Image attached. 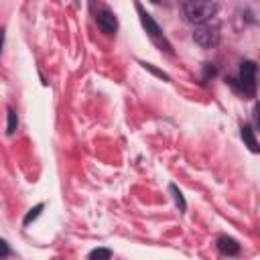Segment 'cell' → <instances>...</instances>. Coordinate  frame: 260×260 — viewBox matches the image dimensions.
I'll use <instances>...</instances> for the list:
<instances>
[{"label": "cell", "instance_id": "cell-1", "mask_svg": "<svg viewBox=\"0 0 260 260\" xmlns=\"http://www.w3.org/2000/svg\"><path fill=\"white\" fill-rule=\"evenodd\" d=\"M134 8H136V12H138V18H140V24H142V28L146 30V35H148V39L160 49V51H165V53H169V55H173V45H171V41L167 39V35L162 32V28L156 24V20L140 6V2H136L134 4Z\"/></svg>", "mask_w": 260, "mask_h": 260}, {"label": "cell", "instance_id": "cell-2", "mask_svg": "<svg viewBox=\"0 0 260 260\" xmlns=\"http://www.w3.org/2000/svg\"><path fill=\"white\" fill-rule=\"evenodd\" d=\"M183 12L191 24L199 26V24H205L211 16H215L217 4L213 0H187L183 4Z\"/></svg>", "mask_w": 260, "mask_h": 260}, {"label": "cell", "instance_id": "cell-3", "mask_svg": "<svg viewBox=\"0 0 260 260\" xmlns=\"http://www.w3.org/2000/svg\"><path fill=\"white\" fill-rule=\"evenodd\" d=\"M240 83L244 93L254 95L256 91V63L254 61H242L240 65Z\"/></svg>", "mask_w": 260, "mask_h": 260}, {"label": "cell", "instance_id": "cell-4", "mask_svg": "<svg viewBox=\"0 0 260 260\" xmlns=\"http://www.w3.org/2000/svg\"><path fill=\"white\" fill-rule=\"evenodd\" d=\"M193 41L203 49H211L219 43V32H217V28L199 24V28H195V32H193Z\"/></svg>", "mask_w": 260, "mask_h": 260}, {"label": "cell", "instance_id": "cell-5", "mask_svg": "<svg viewBox=\"0 0 260 260\" xmlns=\"http://www.w3.org/2000/svg\"><path fill=\"white\" fill-rule=\"evenodd\" d=\"M95 20H98V26L102 28V32H106V35H116V30H118V18L114 16V12L102 10V12H98Z\"/></svg>", "mask_w": 260, "mask_h": 260}, {"label": "cell", "instance_id": "cell-6", "mask_svg": "<svg viewBox=\"0 0 260 260\" xmlns=\"http://www.w3.org/2000/svg\"><path fill=\"white\" fill-rule=\"evenodd\" d=\"M217 250L225 256H236L240 252V244L234 240V238H228V236H219L217 238Z\"/></svg>", "mask_w": 260, "mask_h": 260}, {"label": "cell", "instance_id": "cell-7", "mask_svg": "<svg viewBox=\"0 0 260 260\" xmlns=\"http://www.w3.org/2000/svg\"><path fill=\"white\" fill-rule=\"evenodd\" d=\"M242 138H244V142L248 144V148L252 152H258V142H256V136H254V130H252L250 124H244L242 126Z\"/></svg>", "mask_w": 260, "mask_h": 260}, {"label": "cell", "instance_id": "cell-8", "mask_svg": "<svg viewBox=\"0 0 260 260\" xmlns=\"http://www.w3.org/2000/svg\"><path fill=\"white\" fill-rule=\"evenodd\" d=\"M169 189H171V193H173V197H175V203H177L179 211H185V209H187V203H185V199H183V193L177 189V185H171Z\"/></svg>", "mask_w": 260, "mask_h": 260}, {"label": "cell", "instance_id": "cell-9", "mask_svg": "<svg viewBox=\"0 0 260 260\" xmlns=\"http://www.w3.org/2000/svg\"><path fill=\"white\" fill-rule=\"evenodd\" d=\"M16 126H18L16 112H14L12 108H8V126H6V134H14V132H16Z\"/></svg>", "mask_w": 260, "mask_h": 260}, {"label": "cell", "instance_id": "cell-10", "mask_svg": "<svg viewBox=\"0 0 260 260\" xmlns=\"http://www.w3.org/2000/svg\"><path fill=\"white\" fill-rule=\"evenodd\" d=\"M43 207H45V205H43V203H39V205H35L32 209H28V213H26V215H24V219H22V225H28L32 219H37V217H39V213L43 211Z\"/></svg>", "mask_w": 260, "mask_h": 260}, {"label": "cell", "instance_id": "cell-11", "mask_svg": "<svg viewBox=\"0 0 260 260\" xmlns=\"http://www.w3.org/2000/svg\"><path fill=\"white\" fill-rule=\"evenodd\" d=\"M112 256V250H108V248H95V250H91L89 252V258L91 260H95V258H110Z\"/></svg>", "mask_w": 260, "mask_h": 260}, {"label": "cell", "instance_id": "cell-12", "mask_svg": "<svg viewBox=\"0 0 260 260\" xmlns=\"http://www.w3.org/2000/svg\"><path fill=\"white\" fill-rule=\"evenodd\" d=\"M142 67H144V69H148V71H152L154 75H158V77H162V79H167V81H169V75H167V73H162V71H158V69H154L150 63H142Z\"/></svg>", "mask_w": 260, "mask_h": 260}, {"label": "cell", "instance_id": "cell-13", "mask_svg": "<svg viewBox=\"0 0 260 260\" xmlns=\"http://www.w3.org/2000/svg\"><path fill=\"white\" fill-rule=\"evenodd\" d=\"M10 254V248H8V244L4 242V240H0V256H8Z\"/></svg>", "mask_w": 260, "mask_h": 260}, {"label": "cell", "instance_id": "cell-14", "mask_svg": "<svg viewBox=\"0 0 260 260\" xmlns=\"http://www.w3.org/2000/svg\"><path fill=\"white\" fill-rule=\"evenodd\" d=\"M2 43H4V30H0V53H2Z\"/></svg>", "mask_w": 260, "mask_h": 260}]
</instances>
